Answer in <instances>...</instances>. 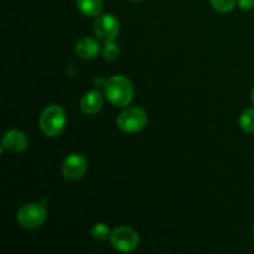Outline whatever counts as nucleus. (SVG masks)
<instances>
[{
  "instance_id": "12",
  "label": "nucleus",
  "mask_w": 254,
  "mask_h": 254,
  "mask_svg": "<svg viewBox=\"0 0 254 254\" xmlns=\"http://www.w3.org/2000/svg\"><path fill=\"white\" fill-rule=\"evenodd\" d=\"M240 127L245 133H254V109H246L240 117Z\"/></svg>"
},
{
  "instance_id": "13",
  "label": "nucleus",
  "mask_w": 254,
  "mask_h": 254,
  "mask_svg": "<svg viewBox=\"0 0 254 254\" xmlns=\"http://www.w3.org/2000/svg\"><path fill=\"white\" fill-rule=\"evenodd\" d=\"M112 232L109 231V227L106 223H96V225L92 227V236H93L94 240L97 241H106L107 238L111 237Z\"/></svg>"
},
{
  "instance_id": "16",
  "label": "nucleus",
  "mask_w": 254,
  "mask_h": 254,
  "mask_svg": "<svg viewBox=\"0 0 254 254\" xmlns=\"http://www.w3.org/2000/svg\"><path fill=\"white\" fill-rule=\"evenodd\" d=\"M238 6L242 10H251L254 6V0H238Z\"/></svg>"
},
{
  "instance_id": "8",
  "label": "nucleus",
  "mask_w": 254,
  "mask_h": 254,
  "mask_svg": "<svg viewBox=\"0 0 254 254\" xmlns=\"http://www.w3.org/2000/svg\"><path fill=\"white\" fill-rule=\"evenodd\" d=\"M27 145H29V139H27L26 134L17 129L9 130L7 133H5L4 138H2V148L9 149L15 153H21V151L26 150Z\"/></svg>"
},
{
  "instance_id": "11",
  "label": "nucleus",
  "mask_w": 254,
  "mask_h": 254,
  "mask_svg": "<svg viewBox=\"0 0 254 254\" xmlns=\"http://www.w3.org/2000/svg\"><path fill=\"white\" fill-rule=\"evenodd\" d=\"M77 7L86 16H97L102 10V0H77Z\"/></svg>"
},
{
  "instance_id": "4",
  "label": "nucleus",
  "mask_w": 254,
  "mask_h": 254,
  "mask_svg": "<svg viewBox=\"0 0 254 254\" xmlns=\"http://www.w3.org/2000/svg\"><path fill=\"white\" fill-rule=\"evenodd\" d=\"M148 123V116L140 107H131L122 112L117 119L119 129L126 133H136L145 128Z\"/></svg>"
},
{
  "instance_id": "2",
  "label": "nucleus",
  "mask_w": 254,
  "mask_h": 254,
  "mask_svg": "<svg viewBox=\"0 0 254 254\" xmlns=\"http://www.w3.org/2000/svg\"><path fill=\"white\" fill-rule=\"evenodd\" d=\"M40 129L50 138L60 135L66 126V113L64 108L57 104H51L40 116Z\"/></svg>"
},
{
  "instance_id": "9",
  "label": "nucleus",
  "mask_w": 254,
  "mask_h": 254,
  "mask_svg": "<svg viewBox=\"0 0 254 254\" xmlns=\"http://www.w3.org/2000/svg\"><path fill=\"white\" fill-rule=\"evenodd\" d=\"M102 106H103V97L97 91L86 92L79 102L81 111L87 116H93L98 113L102 109Z\"/></svg>"
},
{
  "instance_id": "18",
  "label": "nucleus",
  "mask_w": 254,
  "mask_h": 254,
  "mask_svg": "<svg viewBox=\"0 0 254 254\" xmlns=\"http://www.w3.org/2000/svg\"><path fill=\"white\" fill-rule=\"evenodd\" d=\"M128 1H131V2H138V1H141V0H128Z\"/></svg>"
},
{
  "instance_id": "10",
  "label": "nucleus",
  "mask_w": 254,
  "mask_h": 254,
  "mask_svg": "<svg viewBox=\"0 0 254 254\" xmlns=\"http://www.w3.org/2000/svg\"><path fill=\"white\" fill-rule=\"evenodd\" d=\"M99 45L92 37H82L77 41L76 44V54L78 55L81 59L91 60L98 55Z\"/></svg>"
},
{
  "instance_id": "7",
  "label": "nucleus",
  "mask_w": 254,
  "mask_h": 254,
  "mask_svg": "<svg viewBox=\"0 0 254 254\" xmlns=\"http://www.w3.org/2000/svg\"><path fill=\"white\" fill-rule=\"evenodd\" d=\"M88 164H87L86 158L81 154H69L64 160L61 165V174L66 180L76 181L83 178L86 174Z\"/></svg>"
},
{
  "instance_id": "14",
  "label": "nucleus",
  "mask_w": 254,
  "mask_h": 254,
  "mask_svg": "<svg viewBox=\"0 0 254 254\" xmlns=\"http://www.w3.org/2000/svg\"><path fill=\"white\" fill-rule=\"evenodd\" d=\"M213 9L218 12H228L235 7L236 0H210Z\"/></svg>"
},
{
  "instance_id": "5",
  "label": "nucleus",
  "mask_w": 254,
  "mask_h": 254,
  "mask_svg": "<svg viewBox=\"0 0 254 254\" xmlns=\"http://www.w3.org/2000/svg\"><path fill=\"white\" fill-rule=\"evenodd\" d=\"M139 235L130 227L121 226L117 227L111 235V243L116 250L121 252L129 253L136 250L139 246Z\"/></svg>"
},
{
  "instance_id": "15",
  "label": "nucleus",
  "mask_w": 254,
  "mask_h": 254,
  "mask_svg": "<svg viewBox=\"0 0 254 254\" xmlns=\"http://www.w3.org/2000/svg\"><path fill=\"white\" fill-rule=\"evenodd\" d=\"M103 56L107 61H116L119 56V47L118 45L112 42H107L106 46L103 47Z\"/></svg>"
},
{
  "instance_id": "17",
  "label": "nucleus",
  "mask_w": 254,
  "mask_h": 254,
  "mask_svg": "<svg viewBox=\"0 0 254 254\" xmlns=\"http://www.w3.org/2000/svg\"><path fill=\"white\" fill-rule=\"evenodd\" d=\"M251 98H252V102H253V104H254V87H253V89H252V93H251Z\"/></svg>"
},
{
  "instance_id": "1",
  "label": "nucleus",
  "mask_w": 254,
  "mask_h": 254,
  "mask_svg": "<svg viewBox=\"0 0 254 254\" xmlns=\"http://www.w3.org/2000/svg\"><path fill=\"white\" fill-rule=\"evenodd\" d=\"M104 94L114 107H126L133 101L134 88L129 78L122 74L111 77L104 84Z\"/></svg>"
},
{
  "instance_id": "6",
  "label": "nucleus",
  "mask_w": 254,
  "mask_h": 254,
  "mask_svg": "<svg viewBox=\"0 0 254 254\" xmlns=\"http://www.w3.org/2000/svg\"><path fill=\"white\" fill-rule=\"evenodd\" d=\"M121 29L118 19L112 14H103L97 17L94 22V32L96 36L103 42H112L117 39Z\"/></svg>"
},
{
  "instance_id": "3",
  "label": "nucleus",
  "mask_w": 254,
  "mask_h": 254,
  "mask_svg": "<svg viewBox=\"0 0 254 254\" xmlns=\"http://www.w3.org/2000/svg\"><path fill=\"white\" fill-rule=\"evenodd\" d=\"M47 211L42 203H26L19 208L16 221L24 228H37L46 221Z\"/></svg>"
}]
</instances>
